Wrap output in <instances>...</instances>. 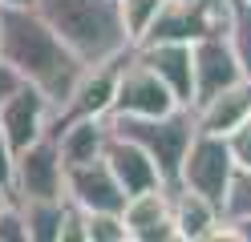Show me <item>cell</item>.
<instances>
[{
    "instance_id": "cell-6",
    "label": "cell",
    "mask_w": 251,
    "mask_h": 242,
    "mask_svg": "<svg viewBox=\"0 0 251 242\" xmlns=\"http://www.w3.org/2000/svg\"><path fill=\"white\" fill-rule=\"evenodd\" d=\"M12 198H65V161H61L53 129L33 145L17 150L12 166Z\"/></svg>"
},
{
    "instance_id": "cell-19",
    "label": "cell",
    "mask_w": 251,
    "mask_h": 242,
    "mask_svg": "<svg viewBox=\"0 0 251 242\" xmlns=\"http://www.w3.org/2000/svg\"><path fill=\"white\" fill-rule=\"evenodd\" d=\"M223 37L251 81V0H223Z\"/></svg>"
},
{
    "instance_id": "cell-16",
    "label": "cell",
    "mask_w": 251,
    "mask_h": 242,
    "mask_svg": "<svg viewBox=\"0 0 251 242\" xmlns=\"http://www.w3.org/2000/svg\"><path fill=\"white\" fill-rule=\"evenodd\" d=\"M251 117V81H235V85H227L223 93L207 97L202 105H195V121L202 133H219L227 137L231 129H239L243 121Z\"/></svg>"
},
{
    "instance_id": "cell-17",
    "label": "cell",
    "mask_w": 251,
    "mask_h": 242,
    "mask_svg": "<svg viewBox=\"0 0 251 242\" xmlns=\"http://www.w3.org/2000/svg\"><path fill=\"white\" fill-rule=\"evenodd\" d=\"M170 218H175L182 242H211L223 214H219V206L211 198H202V194L186 190V186H170Z\"/></svg>"
},
{
    "instance_id": "cell-30",
    "label": "cell",
    "mask_w": 251,
    "mask_h": 242,
    "mask_svg": "<svg viewBox=\"0 0 251 242\" xmlns=\"http://www.w3.org/2000/svg\"><path fill=\"white\" fill-rule=\"evenodd\" d=\"M202 4H223V0H202Z\"/></svg>"
},
{
    "instance_id": "cell-20",
    "label": "cell",
    "mask_w": 251,
    "mask_h": 242,
    "mask_svg": "<svg viewBox=\"0 0 251 242\" xmlns=\"http://www.w3.org/2000/svg\"><path fill=\"white\" fill-rule=\"evenodd\" d=\"M158 8H162V0H118L122 28H126V37H130V44H138V41L146 37V28L154 24Z\"/></svg>"
},
{
    "instance_id": "cell-23",
    "label": "cell",
    "mask_w": 251,
    "mask_h": 242,
    "mask_svg": "<svg viewBox=\"0 0 251 242\" xmlns=\"http://www.w3.org/2000/svg\"><path fill=\"white\" fill-rule=\"evenodd\" d=\"M0 242H28V226H25V210L17 198H8L0 206Z\"/></svg>"
},
{
    "instance_id": "cell-26",
    "label": "cell",
    "mask_w": 251,
    "mask_h": 242,
    "mask_svg": "<svg viewBox=\"0 0 251 242\" xmlns=\"http://www.w3.org/2000/svg\"><path fill=\"white\" fill-rule=\"evenodd\" d=\"M12 166H17V150L8 145L4 129H0V186L4 190H12Z\"/></svg>"
},
{
    "instance_id": "cell-10",
    "label": "cell",
    "mask_w": 251,
    "mask_h": 242,
    "mask_svg": "<svg viewBox=\"0 0 251 242\" xmlns=\"http://www.w3.org/2000/svg\"><path fill=\"white\" fill-rule=\"evenodd\" d=\"M191 61H195V105H202L215 93H223L235 81H243V69H239V61L231 53L223 28L191 41Z\"/></svg>"
},
{
    "instance_id": "cell-3",
    "label": "cell",
    "mask_w": 251,
    "mask_h": 242,
    "mask_svg": "<svg viewBox=\"0 0 251 242\" xmlns=\"http://www.w3.org/2000/svg\"><path fill=\"white\" fill-rule=\"evenodd\" d=\"M109 129L138 141L154 157V166L162 170L166 186H178V170H182L186 145L199 133V121H195V109L178 105V109L162 113V117H109Z\"/></svg>"
},
{
    "instance_id": "cell-27",
    "label": "cell",
    "mask_w": 251,
    "mask_h": 242,
    "mask_svg": "<svg viewBox=\"0 0 251 242\" xmlns=\"http://www.w3.org/2000/svg\"><path fill=\"white\" fill-rule=\"evenodd\" d=\"M21 85H25V77H21L17 69H12V65H8L4 57H0V105H4V101H8V97L17 93Z\"/></svg>"
},
{
    "instance_id": "cell-7",
    "label": "cell",
    "mask_w": 251,
    "mask_h": 242,
    "mask_svg": "<svg viewBox=\"0 0 251 242\" xmlns=\"http://www.w3.org/2000/svg\"><path fill=\"white\" fill-rule=\"evenodd\" d=\"M223 28V4H202V0H162L154 24L146 28V37L138 44L150 41H199L207 32Z\"/></svg>"
},
{
    "instance_id": "cell-12",
    "label": "cell",
    "mask_w": 251,
    "mask_h": 242,
    "mask_svg": "<svg viewBox=\"0 0 251 242\" xmlns=\"http://www.w3.org/2000/svg\"><path fill=\"white\" fill-rule=\"evenodd\" d=\"M65 198L81 210H122L126 206V190L114 177L105 157L81 161V166L65 170Z\"/></svg>"
},
{
    "instance_id": "cell-9",
    "label": "cell",
    "mask_w": 251,
    "mask_h": 242,
    "mask_svg": "<svg viewBox=\"0 0 251 242\" xmlns=\"http://www.w3.org/2000/svg\"><path fill=\"white\" fill-rule=\"evenodd\" d=\"M122 57L114 61H98V65H85L81 77H77V85L69 93V101L61 105L57 121L65 117H109L114 113V97H118V73H122Z\"/></svg>"
},
{
    "instance_id": "cell-8",
    "label": "cell",
    "mask_w": 251,
    "mask_h": 242,
    "mask_svg": "<svg viewBox=\"0 0 251 242\" xmlns=\"http://www.w3.org/2000/svg\"><path fill=\"white\" fill-rule=\"evenodd\" d=\"M53 117H57L53 101L37 85H28V81L0 105V129H4L12 150H25V145H33L37 137H45L53 129Z\"/></svg>"
},
{
    "instance_id": "cell-24",
    "label": "cell",
    "mask_w": 251,
    "mask_h": 242,
    "mask_svg": "<svg viewBox=\"0 0 251 242\" xmlns=\"http://www.w3.org/2000/svg\"><path fill=\"white\" fill-rule=\"evenodd\" d=\"M61 242H89V226H85V210L81 206H65V218H61Z\"/></svg>"
},
{
    "instance_id": "cell-1",
    "label": "cell",
    "mask_w": 251,
    "mask_h": 242,
    "mask_svg": "<svg viewBox=\"0 0 251 242\" xmlns=\"http://www.w3.org/2000/svg\"><path fill=\"white\" fill-rule=\"evenodd\" d=\"M0 57L17 69L28 85H37L49 97L57 113L69 101L77 77L85 69V61L57 37L53 24L45 21L33 4H0Z\"/></svg>"
},
{
    "instance_id": "cell-4",
    "label": "cell",
    "mask_w": 251,
    "mask_h": 242,
    "mask_svg": "<svg viewBox=\"0 0 251 242\" xmlns=\"http://www.w3.org/2000/svg\"><path fill=\"white\" fill-rule=\"evenodd\" d=\"M235 157H231V145L227 137L219 133H199L191 137V145H186V157H182V170H178V186L202 194V198H211L215 206H223L227 198V186L235 177ZM223 214V210H219Z\"/></svg>"
},
{
    "instance_id": "cell-5",
    "label": "cell",
    "mask_w": 251,
    "mask_h": 242,
    "mask_svg": "<svg viewBox=\"0 0 251 242\" xmlns=\"http://www.w3.org/2000/svg\"><path fill=\"white\" fill-rule=\"evenodd\" d=\"M170 109H178V97L130 48L122 61V73H118V97H114V113L109 117H162Z\"/></svg>"
},
{
    "instance_id": "cell-29",
    "label": "cell",
    "mask_w": 251,
    "mask_h": 242,
    "mask_svg": "<svg viewBox=\"0 0 251 242\" xmlns=\"http://www.w3.org/2000/svg\"><path fill=\"white\" fill-rule=\"evenodd\" d=\"M0 4H33V0H0Z\"/></svg>"
},
{
    "instance_id": "cell-22",
    "label": "cell",
    "mask_w": 251,
    "mask_h": 242,
    "mask_svg": "<svg viewBox=\"0 0 251 242\" xmlns=\"http://www.w3.org/2000/svg\"><path fill=\"white\" fill-rule=\"evenodd\" d=\"M223 218H243L251 214V170H235L231 186H227V198H223Z\"/></svg>"
},
{
    "instance_id": "cell-18",
    "label": "cell",
    "mask_w": 251,
    "mask_h": 242,
    "mask_svg": "<svg viewBox=\"0 0 251 242\" xmlns=\"http://www.w3.org/2000/svg\"><path fill=\"white\" fill-rule=\"evenodd\" d=\"M25 210L28 242H61V218L69 198H17Z\"/></svg>"
},
{
    "instance_id": "cell-11",
    "label": "cell",
    "mask_w": 251,
    "mask_h": 242,
    "mask_svg": "<svg viewBox=\"0 0 251 242\" xmlns=\"http://www.w3.org/2000/svg\"><path fill=\"white\" fill-rule=\"evenodd\" d=\"M122 218L130 230V242H182L175 218H170V186L130 194L122 206Z\"/></svg>"
},
{
    "instance_id": "cell-14",
    "label": "cell",
    "mask_w": 251,
    "mask_h": 242,
    "mask_svg": "<svg viewBox=\"0 0 251 242\" xmlns=\"http://www.w3.org/2000/svg\"><path fill=\"white\" fill-rule=\"evenodd\" d=\"M105 161H109V170H114V177L122 182L126 198H130V194H142V190H154V186H166V177L154 166V157L138 141L114 133V129H109V141H105Z\"/></svg>"
},
{
    "instance_id": "cell-21",
    "label": "cell",
    "mask_w": 251,
    "mask_h": 242,
    "mask_svg": "<svg viewBox=\"0 0 251 242\" xmlns=\"http://www.w3.org/2000/svg\"><path fill=\"white\" fill-rule=\"evenodd\" d=\"M85 226H89V242H130L122 210H85Z\"/></svg>"
},
{
    "instance_id": "cell-2",
    "label": "cell",
    "mask_w": 251,
    "mask_h": 242,
    "mask_svg": "<svg viewBox=\"0 0 251 242\" xmlns=\"http://www.w3.org/2000/svg\"><path fill=\"white\" fill-rule=\"evenodd\" d=\"M33 8L85 65L114 61L134 48L122 28L118 0H33Z\"/></svg>"
},
{
    "instance_id": "cell-25",
    "label": "cell",
    "mask_w": 251,
    "mask_h": 242,
    "mask_svg": "<svg viewBox=\"0 0 251 242\" xmlns=\"http://www.w3.org/2000/svg\"><path fill=\"white\" fill-rule=\"evenodd\" d=\"M227 145H231L235 166H239V170H251V117H247L239 129H231V133H227Z\"/></svg>"
},
{
    "instance_id": "cell-28",
    "label": "cell",
    "mask_w": 251,
    "mask_h": 242,
    "mask_svg": "<svg viewBox=\"0 0 251 242\" xmlns=\"http://www.w3.org/2000/svg\"><path fill=\"white\" fill-rule=\"evenodd\" d=\"M8 198H12V190H4V186H0V206H4Z\"/></svg>"
},
{
    "instance_id": "cell-13",
    "label": "cell",
    "mask_w": 251,
    "mask_h": 242,
    "mask_svg": "<svg viewBox=\"0 0 251 242\" xmlns=\"http://www.w3.org/2000/svg\"><path fill=\"white\" fill-rule=\"evenodd\" d=\"M134 53L170 85V93L178 97V105L195 109V61H191V44H186V41H150V44H134Z\"/></svg>"
},
{
    "instance_id": "cell-15",
    "label": "cell",
    "mask_w": 251,
    "mask_h": 242,
    "mask_svg": "<svg viewBox=\"0 0 251 242\" xmlns=\"http://www.w3.org/2000/svg\"><path fill=\"white\" fill-rule=\"evenodd\" d=\"M53 137H57V150H61L65 170L81 166V161H93V157H105L109 117H65V121H53Z\"/></svg>"
}]
</instances>
